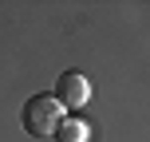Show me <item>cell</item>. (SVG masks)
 <instances>
[{"instance_id":"1","label":"cell","mask_w":150,"mask_h":142,"mask_svg":"<svg viewBox=\"0 0 150 142\" xmlns=\"http://www.w3.org/2000/svg\"><path fill=\"white\" fill-rule=\"evenodd\" d=\"M20 122H24V130H28V134L47 138V134H55V130H59V122H63V103H59L55 95H36V99H28V103H24Z\"/></svg>"},{"instance_id":"3","label":"cell","mask_w":150,"mask_h":142,"mask_svg":"<svg viewBox=\"0 0 150 142\" xmlns=\"http://www.w3.org/2000/svg\"><path fill=\"white\" fill-rule=\"evenodd\" d=\"M59 142H87L91 138V126L87 122H79V119H71V122H59Z\"/></svg>"},{"instance_id":"2","label":"cell","mask_w":150,"mask_h":142,"mask_svg":"<svg viewBox=\"0 0 150 142\" xmlns=\"http://www.w3.org/2000/svg\"><path fill=\"white\" fill-rule=\"evenodd\" d=\"M55 99L63 103V111H79V107L91 103V79L83 71H63L59 87H55Z\"/></svg>"}]
</instances>
